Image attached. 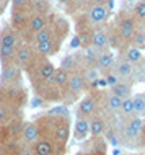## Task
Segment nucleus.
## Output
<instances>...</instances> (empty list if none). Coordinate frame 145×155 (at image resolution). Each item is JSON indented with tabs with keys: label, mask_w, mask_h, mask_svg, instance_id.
Returning <instances> with one entry per match:
<instances>
[{
	"label": "nucleus",
	"mask_w": 145,
	"mask_h": 155,
	"mask_svg": "<svg viewBox=\"0 0 145 155\" xmlns=\"http://www.w3.org/2000/svg\"><path fill=\"white\" fill-rule=\"evenodd\" d=\"M23 70L15 61L2 64L0 69V85H23Z\"/></svg>",
	"instance_id": "7"
},
{
	"label": "nucleus",
	"mask_w": 145,
	"mask_h": 155,
	"mask_svg": "<svg viewBox=\"0 0 145 155\" xmlns=\"http://www.w3.org/2000/svg\"><path fill=\"white\" fill-rule=\"evenodd\" d=\"M21 35L18 31H15L10 25H5V26L0 30V46H11V48H18L21 44Z\"/></svg>",
	"instance_id": "11"
},
{
	"label": "nucleus",
	"mask_w": 145,
	"mask_h": 155,
	"mask_svg": "<svg viewBox=\"0 0 145 155\" xmlns=\"http://www.w3.org/2000/svg\"><path fill=\"white\" fill-rule=\"evenodd\" d=\"M78 61L75 59V56H67V57H64L60 62V65L64 70H67L69 74H73V72H78Z\"/></svg>",
	"instance_id": "28"
},
{
	"label": "nucleus",
	"mask_w": 145,
	"mask_h": 155,
	"mask_svg": "<svg viewBox=\"0 0 145 155\" xmlns=\"http://www.w3.org/2000/svg\"><path fill=\"white\" fill-rule=\"evenodd\" d=\"M30 16H31L30 10H11L10 12V23L8 25H10L15 31H18L20 35H21L28 26Z\"/></svg>",
	"instance_id": "10"
},
{
	"label": "nucleus",
	"mask_w": 145,
	"mask_h": 155,
	"mask_svg": "<svg viewBox=\"0 0 145 155\" xmlns=\"http://www.w3.org/2000/svg\"><path fill=\"white\" fill-rule=\"evenodd\" d=\"M143 62H145V56H143ZM143 67H145V64H143Z\"/></svg>",
	"instance_id": "41"
},
{
	"label": "nucleus",
	"mask_w": 145,
	"mask_h": 155,
	"mask_svg": "<svg viewBox=\"0 0 145 155\" xmlns=\"http://www.w3.org/2000/svg\"><path fill=\"white\" fill-rule=\"evenodd\" d=\"M69 78H70V74L67 70H64L62 67H56L52 74V82L57 85V88L62 91V96H64L65 90H67V85H69Z\"/></svg>",
	"instance_id": "21"
},
{
	"label": "nucleus",
	"mask_w": 145,
	"mask_h": 155,
	"mask_svg": "<svg viewBox=\"0 0 145 155\" xmlns=\"http://www.w3.org/2000/svg\"><path fill=\"white\" fill-rule=\"evenodd\" d=\"M124 59H126L129 64H139L140 61L143 59V56H142V51L137 48H134V46H130V48H127L126 49V54H124Z\"/></svg>",
	"instance_id": "26"
},
{
	"label": "nucleus",
	"mask_w": 145,
	"mask_h": 155,
	"mask_svg": "<svg viewBox=\"0 0 145 155\" xmlns=\"http://www.w3.org/2000/svg\"><path fill=\"white\" fill-rule=\"evenodd\" d=\"M80 72L85 77V80H86V83H88L90 87L96 85L98 80H99V75H101V72L96 69V65H95V64H88L86 67H83V70H80Z\"/></svg>",
	"instance_id": "23"
},
{
	"label": "nucleus",
	"mask_w": 145,
	"mask_h": 155,
	"mask_svg": "<svg viewBox=\"0 0 145 155\" xmlns=\"http://www.w3.org/2000/svg\"><path fill=\"white\" fill-rule=\"evenodd\" d=\"M109 90H111V93L119 96L121 100H126V98H129V96H132V87H130V83H127V82L114 83L113 87H109Z\"/></svg>",
	"instance_id": "24"
},
{
	"label": "nucleus",
	"mask_w": 145,
	"mask_h": 155,
	"mask_svg": "<svg viewBox=\"0 0 145 155\" xmlns=\"http://www.w3.org/2000/svg\"><path fill=\"white\" fill-rule=\"evenodd\" d=\"M113 72H114L116 77L119 78V82H124L126 78L132 77V74H134V67L122 57V59H119V61H114Z\"/></svg>",
	"instance_id": "18"
},
{
	"label": "nucleus",
	"mask_w": 145,
	"mask_h": 155,
	"mask_svg": "<svg viewBox=\"0 0 145 155\" xmlns=\"http://www.w3.org/2000/svg\"><path fill=\"white\" fill-rule=\"evenodd\" d=\"M60 43L62 41H57V39H52V41H46V43H38V44H33L34 46V51L38 52V56L41 57H51V56H56L60 49Z\"/></svg>",
	"instance_id": "16"
},
{
	"label": "nucleus",
	"mask_w": 145,
	"mask_h": 155,
	"mask_svg": "<svg viewBox=\"0 0 145 155\" xmlns=\"http://www.w3.org/2000/svg\"><path fill=\"white\" fill-rule=\"evenodd\" d=\"M121 104H122V100L119 96L113 95L111 91L105 95V106L108 111H119L121 110Z\"/></svg>",
	"instance_id": "25"
},
{
	"label": "nucleus",
	"mask_w": 145,
	"mask_h": 155,
	"mask_svg": "<svg viewBox=\"0 0 145 155\" xmlns=\"http://www.w3.org/2000/svg\"><path fill=\"white\" fill-rule=\"evenodd\" d=\"M30 155H57V153H56V147H54L51 139L39 137V139L34 142V145L31 147Z\"/></svg>",
	"instance_id": "15"
},
{
	"label": "nucleus",
	"mask_w": 145,
	"mask_h": 155,
	"mask_svg": "<svg viewBox=\"0 0 145 155\" xmlns=\"http://www.w3.org/2000/svg\"><path fill=\"white\" fill-rule=\"evenodd\" d=\"M60 2H70V0H60Z\"/></svg>",
	"instance_id": "40"
},
{
	"label": "nucleus",
	"mask_w": 145,
	"mask_h": 155,
	"mask_svg": "<svg viewBox=\"0 0 145 155\" xmlns=\"http://www.w3.org/2000/svg\"><path fill=\"white\" fill-rule=\"evenodd\" d=\"M105 77H106V78H105V82H106V83H108V85H109V87H113L114 83H118V82H119V78H118V77H116V75H114V72H113V70H111L109 74H106Z\"/></svg>",
	"instance_id": "35"
},
{
	"label": "nucleus",
	"mask_w": 145,
	"mask_h": 155,
	"mask_svg": "<svg viewBox=\"0 0 145 155\" xmlns=\"http://www.w3.org/2000/svg\"><path fill=\"white\" fill-rule=\"evenodd\" d=\"M54 70H56V65H54L47 57H41V59L26 72L31 88L36 85H41V83H44V82H47L49 78H52Z\"/></svg>",
	"instance_id": "2"
},
{
	"label": "nucleus",
	"mask_w": 145,
	"mask_h": 155,
	"mask_svg": "<svg viewBox=\"0 0 145 155\" xmlns=\"http://www.w3.org/2000/svg\"><path fill=\"white\" fill-rule=\"evenodd\" d=\"M41 59V56H38V52L34 51V46L31 43H23L16 48V56H15V62L21 67L23 72H28L33 65Z\"/></svg>",
	"instance_id": "5"
},
{
	"label": "nucleus",
	"mask_w": 145,
	"mask_h": 155,
	"mask_svg": "<svg viewBox=\"0 0 145 155\" xmlns=\"http://www.w3.org/2000/svg\"><path fill=\"white\" fill-rule=\"evenodd\" d=\"M90 136V119L77 116L75 124H73V139L85 140Z\"/></svg>",
	"instance_id": "20"
},
{
	"label": "nucleus",
	"mask_w": 145,
	"mask_h": 155,
	"mask_svg": "<svg viewBox=\"0 0 145 155\" xmlns=\"http://www.w3.org/2000/svg\"><path fill=\"white\" fill-rule=\"evenodd\" d=\"M143 121L137 118V116H132V118L127 119V123L124 124V136L129 140H135L140 137V131H142Z\"/></svg>",
	"instance_id": "14"
},
{
	"label": "nucleus",
	"mask_w": 145,
	"mask_h": 155,
	"mask_svg": "<svg viewBox=\"0 0 145 155\" xmlns=\"http://www.w3.org/2000/svg\"><path fill=\"white\" fill-rule=\"evenodd\" d=\"M88 88H90V85L86 83L85 77L82 75L80 70L70 74L69 85H67V90H65L64 96H62V101L69 103V101H73V100H78V96H80L82 93H85Z\"/></svg>",
	"instance_id": "4"
},
{
	"label": "nucleus",
	"mask_w": 145,
	"mask_h": 155,
	"mask_svg": "<svg viewBox=\"0 0 145 155\" xmlns=\"http://www.w3.org/2000/svg\"><path fill=\"white\" fill-rule=\"evenodd\" d=\"M140 140L143 142V145H145V123L142 126V131H140Z\"/></svg>",
	"instance_id": "37"
},
{
	"label": "nucleus",
	"mask_w": 145,
	"mask_h": 155,
	"mask_svg": "<svg viewBox=\"0 0 145 155\" xmlns=\"http://www.w3.org/2000/svg\"><path fill=\"white\" fill-rule=\"evenodd\" d=\"M33 93L36 95V98H39L43 103H57L62 101V91L57 88V85L52 82V78H49L47 82L41 83V85L33 87Z\"/></svg>",
	"instance_id": "6"
},
{
	"label": "nucleus",
	"mask_w": 145,
	"mask_h": 155,
	"mask_svg": "<svg viewBox=\"0 0 145 155\" xmlns=\"http://www.w3.org/2000/svg\"><path fill=\"white\" fill-rule=\"evenodd\" d=\"M0 15H2V12H0Z\"/></svg>",
	"instance_id": "42"
},
{
	"label": "nucleus",
	"mask_w": 145,
	"mask_h": 155,
	"mask_svg": "<svg viewBox=\"0 0 145 155\" xmlns=\"http://www.w3.org/2000/svg\"><path fill=\"white\" fill-rule=\"evenodd\" d=\"M119 111H121L122 114H126V116L134 114V101H132V96L122 100V104H121V110H119Z\"/></svg>",
	"instance_id": "33"
},
{
	"label": "nucleus",
	"mask_w": 145,
	"mask_h": 155,
	"mask_svg": "<svg viewBox=\"0 0 145 155\" xmlns=\"http://www.w3.org/2000/svg\"><path fill=\"white\" fill-rule=\"evenodd\" d=\"M132 12H134V13H132V16H134L135 20L143 21V20H145V2H137Z\"/></svg>",
	"instance_id": "34"
},
{
	"label": "nucleus",
	"mask_w": 145,
	"mask_h": 155,
	"mask_svg": "<svg viewBox=\"0 0 145 155\" xmlns=\"http://www.w3.org/2000/svg\"><path fill=\"white\" fill-rule=\"evenodd\" d=\"M38 139H39V129H38V126H36L34 121L23 123L21 132H20L18 140H16L18 155H30L31 147L34 145V142Z\"/></svg>",
	"instance_id": "3"
},
{
	"label": "nucleus",
	"mask_w": 145,
	"mask_h": 155,
	"mask_svg": "<svg viewBox=\"0 0 145 155\" xmlns=\"http://www.w3.org/2000/svg\"><path fill=\"white\" fill-rule=\"evenodd\" d=\"M49 23H51V20H49V15H44V13H31L30 21H28V26H26V30L21 33V36L24 35V33H26V35L30 36V38H33V36L36 35V33L43 31ZM31 41H33V39H31Z\"/></svg>",
	"instance_id": "8"
},
{
	"label": "nucleus",
	"mask_w": 145,
	"mask_h": 155,
	"mask_svg": "<svg viewBox=\"0 0 145 155\" xmlns=\"http://www.w3.org/2000/svg\"><path fill=\"white\" fill-rule=\"evenodd\" d=\"M109 0H92V5H106Z\"/></svg>",
	"instance_id": "36"
},
{
	"label": "nucleus",
	"mask_w": 145,
	"mask_h": 155,
	"mask_svg": "<svg viewBox=\"0 0 145 155\" xmlns=\"http://www.w3.org/2000/svg\"><path fill=\"white\" fill-rule=\"evenodd\" d=\"M108 41H109V36H108L106 31L103 30H95L92 33V38H90V46L96 51H103V49L108 46Z\"/></svg>",
	"instance_id": "22"
},
{
	"label": "nucleus",
	"mask_w": 145,
	"mask_h": 155,
	"mask_svg": "<svg viewBox=\"0 0 145 155\" xmlns=\"http://www.w3.org/2000/svg\"><path fill=\"white\" fill-rule=\"evenodd\" d=\"M26 101L24 85H0V127L21 118Z\"/></svg>",
	"instance_id": "1"
},
{
	"label": "nucleus",
	"mask_w": 145,
	"mask_h": 155,
	"mask_svg": "<svg viewBox=\"0 0 145 155\" xmlns=\"http://www.w3.org/2000/svg\"><path fill=\"white\" fill-rule=\"evenodd\" d=\"M95 65H96V69L103 75L109 74L111 70H113V67H114V56H113V52L108 51V49H105V51H99L96 61H95Z\"/></svg>",
	"instance_id": "13"
},
{
	"label": "nucleus",
	"mask_w": 145,
	"mask_h": 155,
	"mask_svg": "<svg viewBox=\"0 0 145 155\" xmlns=\"http://www.w3.org/2000/svg\"><path fill=\"white\" fill-rule=\"evenodd\" d=\"M111 8H108L106 5H92L88 8V20L90 23L93 25H99V23H105L109 16Z\"/></svg>",
	"instance_id": "17"
},
{
	"label": "nucleus",
	"mask_w": 145,
	"mask_h": 155,
	"mask_svg": "<svg viewBox=\"0 0 145 155\" xmlns=\"http://www.w3.org/2000/svg\"><path fill=\"white\" fill-rule=\"evenodd\" d=\"M98 113V101L93 95H86L78 101V108H77V116L80 118H86L90 119L92 116H95Z\"/></svg>",
	"instance_id": "9"
},
{
	"label": "nucleus",
	"mask_w": 145,
	"mask_h": 155,
	"mask_svg": "<svg viewBox=\"0 0 145 155\" xmlns=\"http://www.w3.org/2000/svg\"><path fill=\"white\" fill-rule=\"evenodd\" d=\"M106 131H108V127H106V121L103 116H99L96 113L95 116L90 118V136L93 139H99Z\"/></svg>",
	"instance_id": "19"
},
{
	"label": "nucleus",
	"mask_w": 145,
	"mask_h": 155,
	"mask_svg": "<svg viewBox=\"0 0 145 155\" xmlns=\"http://www.w3.org/2000/svg\"><path fill=\"white\" fill-rule=\"evenodd\" d=\"M140 31H143V33H145V20L142 21V25H140Z\"/></svg>",
	"instance_id": "38"
},
{
	"label": "nucleus",
	"mask_w": 145,
	"mask_h": 155,
	"mask_svg": "<svg viewBox=\"0 0 145 155\" xmlns=\"http://www.w3.org/2000/svg\"><path fill=\"white\" fill-rule=\"evenodd\" d=\"M75 155H88V153H86V152H77Z\"/></svg>",
	"instance_id": "39"
},
{
	"label": "nucleus",
	"mask_w": 145,
	"mask_h": 155,
	"mask_svg": "<svg viewBox=\"0 0 145 155\" xmlns=\"http://www.w3.org/2000/svg\"><path fill=\"white\" fill-rule=\"evenodd\" d=\"M130 44L134 46V48H137V49H145V33L143 31H137L135 30V33H134V36H132V39H130Z\"/></svg>",
	"instance_id": "31"
},
{
	"label": "nucleus",
	"mask_w": 145,
	"mask_h": 155,
	"mask_svg": "<svg viewBox=\"0 0 145 155\" xmlns=\"http://www.w3.org/2000/svg\"><path fill=\"white\" fill-rule=\"evenodd\" d=\"M15 56H16V48H11V46H0V62H2V64L15 61Z\"/></svg>",
	"instance_id": "27"
},
{
	"label": "nucleus",
	"mask_w": 145,
	"mask_h": 155,
	"mask_svg": "<svg viewBox=\"0 0 145 155\" xmlns=\"http://www.w3.org/2000/svg\"><path fill=\"white\" fill-rule=\"evenodd\" d=\"M119 28V38L122 41H130L135 33V18L132 15H122L118 23Z\"/></svg>",
	"instance_id": "12"
},
{
	"label": "nucleus",
	"mask_w": 145,
	"mask_h": 155,
	"mask_svg": "<svg viewBox=\"0 0 145 155\" xmlns=\"http://www.w3.org/2000/svg\"><path fill=\"white\" fill-rule=\"evenodd\" d=\"M49 0H31V12L33 13H49Z\"/></svg>",
	"instance_id": "29"
},
{
	"label": "nucleus",
	"mask_w": 145,
	"mask_h": 155,
	"mask_svg": "<svg viewBox=\"0 0 145 155\" xmlns=\"http://www.w3.org/2000/svg\"><path fill=\"white\" fill-rule=\"evenodd\" d=\"M132 101H134V114L145 113V93H137L132 96Z\"/></svg>",
	"instance_id": "30"
},
{
	"label": "nucleus",
	"mask_w": 145,
	"mask_h": 155,
	"mask_svg": "<svg viewBox=\"0 0 145 155\" xmlns=\"http://www.w3.org/2000/svg\"><path fill=\"white\" fill-rule=\"evenodd\" d=\"M10 7H11V10H30L31 12V0H10Z\"/></svg>",
	"instance_id": "32"
}]
</instances>
